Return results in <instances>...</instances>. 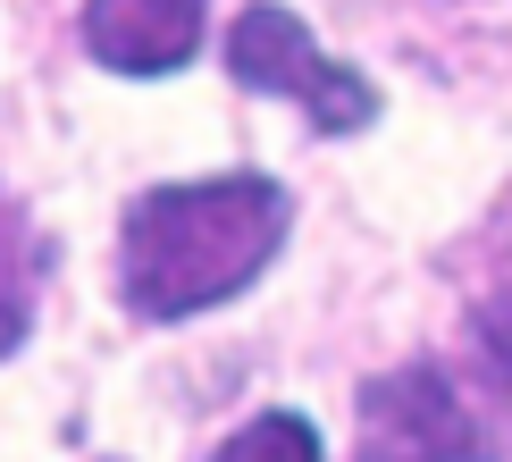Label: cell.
<instances>
[{"label": "cell", "instance_id": "4", "mask_svg": "<svg viewBox=\"0 0 512 462\" xmlns=\"http://www.w3.org/2000/svg\"><path fill=\"white\" fill-rule=\"evenodd\" d=\"M84 51L110 76H177L202 51V0H84Z\"/></svg>", "mask_w": 512, "mask_h": 462}, {"label": "cell", "instance_id": "6", "mask_svg": "<svg viewBox=\"0 0 512 462\" xmlns=\"http://www.w3.org/2000/svg\"><path fill=\"white\" fill-rule=\"evenodd\" d=\"M210 462H328V454H319V429L303 412H252Z\"/></svg>", "mask_w": 512, "mask_h": 462}, {"label": "cell", "instance_id": "3", "mask_svg": "<svg viewBox=\"0 0 512 462\" xmlns=\"http://www.w3.org/2000/svg\"><path fill=\"white\" fill-rule=\"evenodd\" d=\"M227 76H236L244 93L303 101L319 135H361V126L378 118V84L361 68H345V59H328L311 42V26L294 9H277V0H252L236 26H227Z\"/></svg>", "mask_w": 512, "mask_h": 462}, {"label": "cell", "instance_id": "5", "mask_svg": "<svg viewBox=\"0 0 512 462\" xmlns=\"http://www.w3.org/2000/svg\"><path fill=\"white\" fill-rule=\"evenodd\" d=\"M42 269H51V244H42V227L26 219V202L0 185V362H9V353L26 345V328H34Z\"/></svg>", "mask_w": 512, "mask_h": 462}, {"label": "cell", "instance_id": "1", "mask_svg": "<svg viewBox=\"0 0 512 462\" xmlns=\"http://www.w3.org/2000/svg\"><path fill=\"white\" fill-rule=\"evenodd\" d=\"M286 227H294V194L261 168L152 185L126 210V236H118V303L135 320L219 311L286 252Z\"/></svg>", "mask_w": 512, "mask_h": 462}, {"label": "cell", "instance_id": "2", "mask_svg": "<svg viewBox=\"0 0 512 462\" xmlns=\"http://www.w3.org/2000/svg\"><path fill=\"white\" fill-rule=\"evenodd\" d=\"M353 462H504L512 454V370L471 345L462 362H403L361 387Z\"/></svg>", "mask_w": 512, "mask_h": 462}, {"label": "cell", "instance_id": "7", "mask_svg": "<svg viewBox=\"0 0 512 462\" xmlns=\"http://www.w3.org/2000/svg\"><path fill=\"white\" fill-rule=\"evenodd\" d=\"M471 345H479V353H487L496 370H512V244L496 252L487 286L471 294Z\"/></svg>", "mask_w": 512, "mask_h": 462}]
</instances>
